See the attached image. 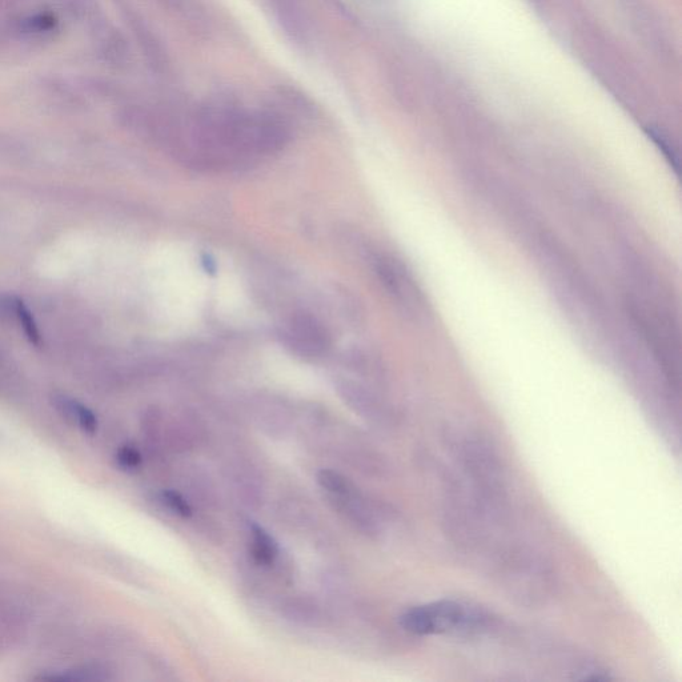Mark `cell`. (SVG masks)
Here are the masks:
<instances>
[{"mask_svg":"<svg viewBox=\"0 0 682 682\" xmlns=\"http://www.w3.org/2000/svg\"><path fill=\"white\" fill-rule=\"evenodd\" d=\"M318 483L320 487L336 496H347L351 493V484L338 472L324 469V471L319 472Z\"/></svg>","mask_w":682,"mask_h":682,"instance_id":"ba28073f","label":"cell"},{"mask_svg":"<svg viewBox=\"0 0 682 682\" xmlns=\"http://www.w3.org/2000/svg\"><path fill=\"white\" fill-rule=\"evenodd\" d=\"M55 404L64 416L76 421L83 431L94 433L98 429V419L86 405L74 399H68L66 396L55 397Z\"/></svg>","mask_w":682,"mask_h":682,"instance_id":"8992f818","label":"cell"},{"mask_svg":"<svg viewBox=\"0 0 682 682\" xmlns=\"http://www.w3.org/2000/svg\"><path fill=\"white\" fill-rule=\"evenodd\" d=\"M11 304L15 316L18 318L20 326L23 328L24 335L27 336V339L30 340L31 344L39 347L40 343H42V338H40L38 324H36L31 311L28 310V307L24 304L22 299L14 298L12 299Z\"/></svg>","mask_w":682,"mask_h":682,"instance_id":"52a82bcc","label":"cell"},{"mask_svg":"<svg viewBox=\"0 0 682 682\" xmlns=\"http://www.w3.org/2000/svg\"><path fill=\"white\" fill-rule=\"evenodd\" d=\"M56 18L51 14H38L24 20V30L28 32H46L56 26Z\"/></svg>","mask_w":682,"mask_h":682,"instance_id":"8fae6325","label":"cell"},{"mask_svg":"<svg viewBox=\"0 0 682 682\" xmlns=\"http://www.w3.org/2000/svg\"><path fill=\"white\" fill-rule=\"evenodd\" d=\"M251 556L256 564L271 565L279 555V545L274 537L260 525L250 524Z\"/></svg>","mask_w":682,"mask_h":682,"instance_id":"5b68a950","label":"cell"},{"mask_svg":"<svg viewBox=\"0 0 682 682\" xmlns=\"http://www.w3.org/2000/svg\"><path fill=\"white\" fill-rule=\"evenodd\" d=\"M159 499L160 503H162L164 507L168 509V511L175 513L176 516L187 519V517L192 515V507L190 503H188V501L184 499V497L178 492L163 491L160 493Z\"/></svg>","mask_w":682,"mask_h":682,"instance_id":"9c48e42d","label":"cell"},{"mask_svg":"<svg viewBox=\"0 0 682 682\" xmlns=\"http://www.w3.org/2000/svg\"><path fill=\"white\" fill-rule=\"evenodd\" d=\"M493 571L504 592L525 607H539L555 593V572L531 549L519 545L500 549L495 555Z\"/></svg>","mask_w":682,"mask_h":682,"instance_id":"7a4b0ae2","label":"cell"},{"mask_svg":"<svg viewBox=\"0 0 682 682\" xmlns=\"http://www.w3.org/2000/svg\"><path fill=\"white\" fill-rule=\"evenodd\" d=\"M399 623L413 636L472 639L491 632L496 619L479 605L445 599L409 608L400 616Z\"/></svg>","mask_w":682,"mask_h":682,"instance_id":"6da1fadb","label":"cell"},{"mask_svg":"<svg viewBox=\"0 0 682 682\" xmlns=\"http://www.w3.org/2000/svg\"><path fill=\"white\" fill-rule=\"evenodd\" d=\"M116 461L123 469L127 471H132V469L139 468L142 465L143 457L139 449L134 447V445L127 444L123 445L116 453Z\"/></svg>","mask_w":682,"mask_h":682,"instance_id":"30bf717a","label":"cell"},{"mask_svg":"<svg viewBox=\"0 0 682 682\" xmlns=\"http://www.w3.org/2000/svg\"><path fill=\"white\" fill-rule=\"evenodd\" d=\"M375 270L383 286L396 302L405 310L417 314L424 308V299L415 280L409 275L407 268L389 256L376 255Z\"/></svg>","mask_w":682,"mask_h":682,"instance_id":"277c9868","label":"cell"},{"mask_svg":"<svg viewBox=\"0 0 682 682\" xmlns=\"http://www.w3.org/2000/svg\"><path fill=\"white\" fill-rule=\"evenodd\" d=\"M279 336L288 351L304 359H319L330 351L332 345L326 326L306 312L288 318L280 327Z\"/></svg>","mask_w":682,"mask_h":682,"instance_id":"3957f363","label":"cell"}]
</instances>
